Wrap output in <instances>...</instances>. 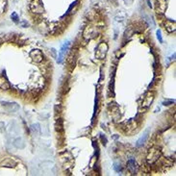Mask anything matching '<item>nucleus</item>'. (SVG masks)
<instances>
[{"mask_svg": "<svg viewBox=\"0 0 176 176\" xmlns=\"http://www.w3.org/2000/svg\"><path fill=\"white\" fill-rule=\"evenodd\" d=\"M11 17H12L13 21H15V22H17V21H18V17H17V13H13L12 16H11Z\"/></svg>", "mask_w": 176, "mask_h": 176, "instance_id": "17", "label": "nucleus"}, {"mask_svg": "<svg viewBox=\"0 0 176 176\" xmlns=\"http://www.w3.org/2000/svg\"><path fill=\"white\" fill-rule=\"evenodd\" d=\"M31 10L34 12V13H38V14H41L43 12V6L42 4V2L40 0H35L32 4H31Z\"/></svg>", "mask_w": 176, "mask_h": 176, "instance_id": "6", "label": "nucleus"}, {"mask_svg": "<svg viewBox=\"0 0 176 176\" xmlns=\"http://www.w3.org/2000/svg\"><path fill=\"white\" fill-rule=\"evenodd\" d=\"M31 129H32V131L35 133V134H40V130H41V127L40 125L37 123V124H33V125L31 126Z\"/></svg>", "mask_w": 176, "mask_h": 176, "instance_id": "12", "label": "nucleus"}, {"mask_svg": "<svg viewBox=\"0 0 176 176\" xmlns=\"http://www.w3.org/2000/svg\"><path fill=\"white\" fill-rule=\"evenodd\" d=\"M108 49H109V47H108V44L106 43V42H100L98 45H97V47H96V50H95V57L97 58V59H99V60H102V59H104L105 57H106V55H107V53H108Z\"/></svg>", "mask_w": 176, "mask_h": 176, "instance_id": "1", "label": "nucleus"}, {"mask_svg": "<svg viewBox=\"0 0 176 176\" xmlns=\"http://www.w3.org/2000/svg\"><path fill=\"white\" fill-rule=\"evenodd\" d=\"M114 168L117 172H121V165L120 164H115Z\"/></svg>", "mask_w": 176, "mask_h": 176, "instance_id": "15", "label": "nucleus"}, {"mask_svg": "<svg viewBox=\"0 0 176 176\" xmlns=\"http://www.w3.org/2000/svg\"><path fill=\"white\" fill-rule=\"evenodd\" d=\"M147 138H148V130L147 131H145L144 132V134L138 140V142H137V143H136V146L137 147H142L144 143H145V142H146V140H147Z\"/></svg>", "mask_w": 176, "mask_h": 176, "instance_id": "9", "label": "nucleus"}, {"mask_svg": "<svg viewBox=\"0 0 176 176\" xmlns=\"http://www.w3.org/2000/svg\"><path fill=\"white\" fill-rule=\"evenodd\" d=\"M127 168L128 169L130 170V172L132 174H136L137 173V170H138V166H137V163L134 159H129L128 162H127Z\"/></svg>", "mask_w": 176, "mask_h": 176, "instance_id": "8", "label": "nucleus"}, {"mask_svg": "<svg viewBox=\"0 0 176 176\" xmlns=\"http://www.w3.org/2000/svg\"><path fill=\"white\" fill-rule=\"evenodd\" d=\"M77 3H78V1H74V2H73V3H72V4H71V5H70V7H69V8H68V10H67V13H66V15H65V17H66V16H67V15H68V14H69V13H70V11H71V10H72V8H73V7H75V6H76V4H77Z\"/></svg>", "mask_w": 176, "mask_h": 176, "instance_id": "14", "label": "nucleus"}, {"mask_svg": "<svg viewBox=\"0 0 176 176\" xmlns=\"http://www.w3.org/2000/svg\"><path fill=\"white\" fill-rule=\"evenodd\" d=\"M147 3H148V6L151 7V4H150V1H149V0H147Z\"/></svg>", "mask_w": 176, "mask_h": 176, "instance_id": "20", "label": "nucleus"}, {"mask_svg": "<svg viewBox=\"0 0 176 176\" xmlns=\"http://www.w3.org/2000/svg\"><path fill=\"white\" fill-rule=\"evenodd\" d=\"M161 156V151L157 148H151L149 149L148 155H147V163L148 164H154Z\"/></svg>", "mask_w": 176, "mask_h": 176, "instance_id": "2", "label": "nucleus"}, {"mask_svg": "<svg viewBox=\"0 0 176 176\" xmlns=\"http://www.w3.org/2000/svg\"><path fill=\"white\" fill-rule=\"evenodd\" d=\"M156 35H157V39L159 40L160 42H163V38H162V33H161V30H158L156 32Z\"/></svg>", "mask_w": 176, "mask_h": 176, "instance_id": "16", "label": "nucleus"}, {"mask_svg": "<svg viewBox=\"0 0 176 176\" xmlns=\"http://www.w3.org/2000/svg\"><path fill=\"white\" fill-rule=\"evenodd\" d=\"M11 88V85L6 77L0 76V89L2 90H9Z\"/></svg>", "mask_w": 176, "mask_h": 176, "instance_id": "10", "label": "nucleus"}, {"mask_svg": "<svg viewBox=\"0 0 176 176\" xmlns=\"http://www.w3.org/2000/svg\"><path fill=\"white\" fill-rule=\"evenodd\" d=\"M173 103H175V100H166L163 102V105L164 106H168V105H171Z\"/></svg>", "mask_w": 176, "mask_h": 176, "instance_id": "18", "label": "nucleus"}, {"mask_svg": "<svg viewBox=\"0 0 176 176\" xmlns=\"http://www.w3.org/2000/svg\"><path fill=\"white\" fill-rule=\"evenodd\" d=\"M30 56H31V58L36 63H41L42 61V58H43L42 52L40 50V49H34V50H32L30 52Z\"/></svg>", "mask_w": 176, "mask_h": 176, "instance_id": "4", "label": "nucleus"}, {"mask_svg": "<svg viewBox=\"0 0 176 176\" xmlns=\"http://www.w3.org/2000/svg\"><path fill=\"white\" fill-rule=\"evenodd\" d=\"M154 100V93L150 92L148 94H146L143 98V100L142 102V107L144 108V109H147L150 107V105L152 104V102Z\"/></svg>", "mask_w": 176, "mask_h": 176, "instance_id": "5", "label": "nucleus"}, {"mask_svg": "<svg viewBox=\"0 0 176 176\" xmlns=\"http://www.w3.org/2000/svg\"><path fill=\"white\" fill-rule=\"evenodd\" d=\"M56 130L58 132H63L64 131V121L62 118H59L56 121Z\"/></svg>", "mask_w": 176, "mask_h": 176, "instance_id": "11", "label": "nucleus"}, {"mask_svg": "<svg viewBox=\"0 0 176 176\" xmlns=\"http://www.w3.org/2000/svg\"><path fill=\"white\" fill-rule=\"evenodd\" d=\"M3 165H4L3 167H14V166H12V165H14V163L11 159H6L5 162L3 163Z\"/></svg>", "mask_w": 176, "mask_h": 176, "instance_id": "13", "label": "nucleus"}, {"mask_svg": "<svg viewBox=\"0 0 176 176\" xmlns=\"http://www.w3.org/2000/svg\"><path fill=\"white\" fill-rule=\"evenodd\" d=\"M69 45H70V42H66V43L61 47L60 52H59V56H58V60H57V62H58L59 64H62V63H63V60H64V58H65V56H66V53H67V49L69 48Z\"/></svg>", "mask_w": 176, "mask_h": 176, "instance_id": "3", "label": "nucleus"}, {"mask_svg": "<svg viewBox=\"0 0 176 176\" xmlns=\"http://www.w3.org/2000/svg\"><path fill=\"white\" fill-rule=\"evenodd\" d=\"M51 52H52V54H53L54 58H56V57H57V55H56V50H55L54 48H52V49H51Z\"/></svg>", "mask_w": 176, "mask_h": 176, "instance_id": "19", "label": "nucleus"}, {"mask_svg": "<svg viewBox=\"0 0 176 176\" xmlns=\"http://www.w3.org/2000/svg\"><path fill=\"white\" fill-rule=\"evenodd\" d=\"M1 105L8 111V112H16L19 109V106L17 104V103H10V102H5V101H2L1 102Z\"/></svg>", "mask_w": 176, "mask_h": 176, "instance_id": "7", "label": "nucleus"}]
</instances>
